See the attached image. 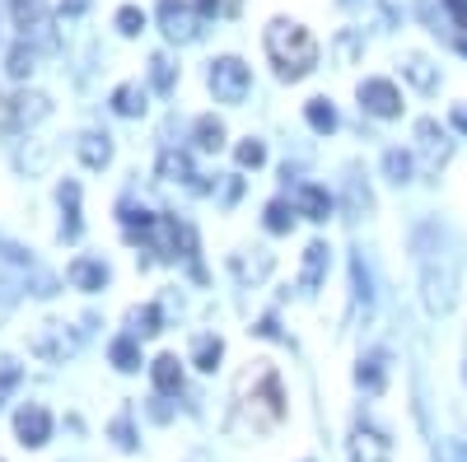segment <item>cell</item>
<instances>
[{
    "label": "cell",
    "mask_w": 467,
    "mask_h": 462,
    "mask_svg": "<svg viewBox=\"0 0 467 462\" xmlns=\"http://www.w3.org/2000/svg\"><path fill=\"white\" fill-rule=\"evenodd\" d=\"M285 420V388H281V374L271 364H253L239 374L234 383V416H229V430H253L266 435Z\"/></svg>",
    "instance_id": "obj_1"
},
{
    "label": "cell",
    "mask_w": 467,
    "mask_h": 462,
    "mask_svg": "<svg viewBox=\"0 0 467 462\" xmlns=\"http://www.w3.org/2000/svg\"><path fill=\"white\" fill-rule=\"evenodd\" d=\"M266 56L276 61V70L285 80H304L308 70L318 66V43L314 33L295 19H271L266 24Z\"/></svg>",
    "instance_id": "obj_2"
},
{
    "label": "cell",
    "mask_w": 467,
    "mask_h": 462,
    "mask_svg": "<svg viewBox=\"0 0 467 462\" xmlns=\"http://www.w3.org/2000/svg\"><path fill=\"white\" fill-rule=\"evenodd\" d=\"M248 89H253V75L239 56H215L211 61V94L220 103H244Z\"/></svg>",
    "instance_id": "obj_3"
},
{
    "label": "cell",
    "mask_w": 467,
    "mask_h": 462,
    "mask_svg": "<svg viewBox=\"0 0 467 462\" xmlns=\"http://www.w3.org/2000/svg\"><path fill=\"white\" fill-rule=\"evenodd\" d=\"M416 140H420V164H425V173H440V164L453 154L449 131H444L435 118H420V122H416Z\"/></svg>",
    "instance_id": "obj_4"
},
{
    "label": "cell",
    "mask_w": 467,
    "mask_h": 462,
    "mask_svg": "<svg viewBox=\"0 0 467 462\" xmlns=\"http://www.w3.org/2000/svg\"><path fill=\"white\" fill-rule=\"evenodd\" d=\"M33 355H43V360H52V364H61L66 355H75V345H80V336H75V332H66L61 323H43V327H37L33 332Z\"/></svg>",
    "instance_id": "obj_5"
},
{
    "label": "cell",
    "mask_w": 467,
    "mask_h": 462,
    "mask_svg": "<svg viewBox=\"0 0 467 462\" xmlns=\"http://www.w3.org/2000/svg\"><path fill=\"white\" fill-rule=\"evenodd\" d=\"M15 435H19L24 448H43V444L52 439V416H47V406L24 402V406L15 411Z\"/></svg>",
    "instance_id": "obj_6"
},
{
    "label": "cell",
    "mask_w": 467,
    "mask_h": 462,
    "mask_svg": "<svg viewBox=\"0 0 467 462\" xmlns=\"http://www.w3.org/2000/svg\"><path fill=\"white\" fill-rule=\"evenodd\" d=\"M360 108L369 112V118H398L402 112V94H398V85L393 80H365L360 85Z\"/></svg>",
    "instance_id": "obj_7"
},
{
    "label": "cell",
    "mask_w": 467,
    "mask_h": 462,
    "mask_svg": "<svg viewBox=\"0 0 467 462\" xmlns=\"http://www.w3.org/2000/svg\"><path fill=\"white\" fill-rule=\"evenodd\" d=\"M47 94H28V89H19L5 108H0V122H5L10 131H19L24 122H37V118H47Z\"/></svg>",
    "instance_id": "obj_8"
},
{
    "label": "cell",
    "mask_w": 467,
    "mask_h": 462,
    "mask_svg": "<svg viewBox=\"0 0 467 462\" xmlns=\"http://www.w3.org/2000/svg\"><path fill=\"white\" fill-rule=\"evenodd\" d=\"M160 19H164V33L173 37V43H192L197 37V10H187L182 0H160Z\"/></svg>",
    "instance_id": "obj_9"
},
{
    "label": "cell",
    "mask_w": 467,
    "mask_h": 462,
    "mask_svg": "<svg viewBox=\"0 0 467 462\" xmlns=\"http://www.w3.org/2000/svg\"><path fill=\"white\" fill-rule=\"evenodd\" d=\"M57 197H61V210H66V220H61V239L75 243V239H80V182L66 178V182L57 187Z\"/></svg>",
    "instance_id": "obj_10"
},
{
    "label": "cell",
    "mask_w": 467,
    "mask_h": 462,
    "mask_svg": "<svg viewBox=\"0 0 467 462\" xmlns=\"http://www.w3.org/2000/svg\"><path fill=\"white\" fill-rule=\"evenodd\" d=\"M295 210L308 215V220H327V215H332V197H327L318 182H299V191H295Z\"/></svg>",
    "instance_id": "obj_11"
},
{
    "label": "cell",
    "mask_w": 467,
    "mask_h": 462,
    "mask_svg": "<svg viewBox=\"0 0 467 462\" xmlns=\"http://www.w3.org/2000/svg\"><path fill=\"white\" fill-rule=\"evenodd\" d=\"M323 272H327V243H308L304 248V272H299V290L314 294L323 285Z\"/></svg>",
    "instance_id": "obj_12"
},
{
    "label": "cell",
    "mask_w": 467,
    "mask_h": 462,
    "mask_svg": "<svg viewBox=\"0 0 467 462\" xmlns=\"http://www.w3.org/2000/svg\"><path fill=\"white\" fill-rule=\"evenodd\" d=\"M66 276H70V285H80V290H103L108 285V266L94 262V257H75L66 266Z\"/></svg>",
    "instance_id": "obj_13"
},
{
    "label": "cell",
    "mask_w": 467,
    "mask_h": 462,
    "mask_svg": "<svg viewBox=\"0 0 467 462\" xmlns=\"http://www.w3.org/2000/svg\"><path fill=\"white\" fill-rule=\"evenodd\" d=\"M150 378H154V393H160V397L182 393V364H178V355H160L150 364Z\"/></svg>",
    "instance_id": "obj_14"
},
{
    "label": "cell",
    "mask_w": 467,
    "mask_h": 462,
    "mask_svg": "<svg viewBox=\"0 0 467 462\" xmlns=\"http://www.w3.org/2000/svg\"><path fill=\"white\" fill-rule=\"evenodd\" d=\"M388 453H393V444H388L374 426L360 420V426H356V457L360 462H388Z\"/></svg>",
    "instance_id": "obj_15"
},
{
    "label": "cell",
    "mask_w": 467,
    "mask_h": 462,
    "mask_svg": "<svg viewBox=\"0 0 467 462\" xmlns=\"http://www.w3.org/2000/svg\"><path fill=\"white\" fill-rule=\"evenodd\" d=\"M10 15H15V28L28 37L37 28H47V0H15Z\"/></svg>",
    "instance_id": "obj_16"
},
{
    "label": "cell",
    "mask_w": 467,
    "mask_h": 462,
    "mask_svg": "<svg viewBox=\"0 0 467 462\" xmlns=\"http://www.w3.org/2000/svg\"><path fill=\"white\" fill-rule=\"evenodd\" d=\"M356 383H360L365 393H383V383H388V355L383 351H369L360 360V369H356Z\"/></svg>",
    "instance_id": "obj_17"
},
{
    "label": "cell",
    "mask_w": 467,
    "mask_h": 462,
    "mask_svg": "<svg viewBox=\"0 0 467 462\" xmlns=\"http://www.w3.org/2000/svg\"><path fill=\"white\" fill-rule=\"evenodd\" d=\"M160 178L164 182H192V159L182 149H164L160 154ZM192 187H197V182H192Z\"/></svg>",
    "instance_id": "obj_18"
},
{
    "label": "cell",
    "mask_w": 467,
    "mask_h": 462,
    "mask_svg": "<svg viewBox=\"0 0 467 462\" xmlns=\"http://www.w3.org/2000/svg\"><path fill=\"white\" fill-rule=\"evenodd\" d=\"M80 159H85L89 169H103V164L112 159V140H108V136H99V131L80 136Z\"/></svg>",
    "instance_id": "obj_19"
},
{
    "label": "cell",
    "mask_w": 467,
    "mask_h": 462,
    "mask_svg": "<svg viewBox=\"0 0 467 462\" xmlns=\"http://www.w3.org/2000/svg\"><path fill=\"white\" fill-rule=\"evenodd\" d=\"M304 118H308V127H314L318 136L337 131V108H332L327 98H308V108H304Z\"/></svg>",
    "instance_id": "obj_20"
},
{
    "label": "cell",
    "mask_w": 467,
    "mask_h": 462,
    "mask_svg": "<svg viewBox=\"0 0 467 462\" xmlns=\"http://www.w3.org/2000/svg\"><path fill=\"white\" fill-rule=\"evenodd\" d=\"M154 332H164V308L160 303H145L131 313V336H154Z\"/></svg>",
    "instance_id": "obj_21"
},
{
    "label": "cell",
    "mask_w": 467,
    "mask_h": 462,
    "mask_svg": "<svg viewBox=\"0 0 467 462\" xmlns=\"http://www.w3.org/2000/svg\"><path fill=\"white\" fill-rule=\"evenodd\" d=\"M112 108L122 112V118H140V112H145V89H140V85H122V89H112Z\"/></svg>",
    "instance_id": "obj_22"
},
{
    "label": "cell",
    "mask_w": 467,
    "mask_h": 462,
    "mask_svg": "<svg viewBox=\"0 0 467 462\" xmlns=\"http://www.w3.org/2000/svg\"><path fill=\"white\" fill-rule=\"evenodd\" d=\"M192 136H197V145H202V149H220V145H224V122L206 112V118L192 122Z\"/></svg>",
    "instance_id": "obj_23"
},
{
    "label": "cell",
    "mask_w": 467,
    "mask_h": 462,
    "mask_svg": "<svg viewBox=\"0 0 467 462\" xmlns=\"http://www.w3.org/2000/svg\"><path fill=\"white\" fill-rule=\"evenodd\" d=\"M112 364L122 369V374H131V369H140V345H136V336H117L112 341Z\"/></svg>",
    "instance_id": "obj_24"
},
{
    "label": "cell",
    "mask_w": 467,
    "mask_h": 462,
    "mask_svg": "<svg viewBox=\"0 0 467 462\" xmlns=\"http://www.w3.org/2000/svg\"><path fill=\"white\" fill-rule=\"evenodd\" d=\"M220 355H224V341H220V336H197V351H192V364L211 374V369L220 364Z\"/></svg>",
    "instance_id": "obj_25"
},
{
    "label": "cell",
    "mask_w": 467,
    "mask_h": 462,
    "mask_svg": "<svg viewBox=\"0 0 467 462\" xmlns=\"http://www.w3.org/2000/svg\"><path fill=\"white\" fill-rule=\"evenodd\" d=\"M295 206L290 201H271L266 206V229H271V234H290V224H295Z\"/></svg>",
    "instance_id": "obj_26"
},
{
    "label": "cell",
    "mask_w": 467,
    "mask_h": 462,
    "mask_svg": "<svg viewBox=\"0 0 467 462\" xmlns=\"http://www.w3.org/2000/svg\"><path fill=\"white\" fill-rule=\"evenodd\" d=\"M383 173L393 178L398 187H402V182H411V154H402V149H388V154H383Z\"/></svg>",
    "instance_id": "obj_27"
},
{
    "label": "cell",
    "mask_w": 467,
    "mask_h": 462,
    "mask_svg": "<svg viewBox=\"0 0 467 462\" xmlns=\"http://www.w3.org/2000/svg\"><path fill=\"white\" fill-rule=\"evenodd\" d=\"M407 75H411V85H420V89H435L440 85V75L431 70V61H425V56H407Z\"/></svg>",
    "instance_id": "obj_28"
},
{
    "label": "cell",
    "mask_w": 467,
    "mask_h": 462,
    "mask_svg": "<svg viewBox=\"0 0 467 462\" xmlns=\"http://www.w3.org/2000/svg\"><path fill=\"white\" fill-rule=\"evenodd\" d=\"M19 378H24V369L15 360H0V406H5V397L19 388Z\"/></svg>",
    "instance_id": "obj_29"
},
{
    "label": "cell",
    "mask_w": 467,
    "mask_h": 462,
    "mask_svg": "<svg viewBox=\"0 0 467 462\" xmlns=\"http://www.w3.org/2000/svg\"><path fill=\"white\" fill-rule=\"evenodd\" d=\"M117 28H122L127 37H136V33L145 28V10H136V5H122V10H117Z\"/></svg>",
    "instance_id": "obj_30"
},
{
    "label": "cell",
    "mask_w": 467,
    "mask_h": 462,
    "mask_svg": "<svg viewBox=\"0 0 467 462\" xmlns=\"http://www.w3.org/2000/svg\"><path fill=\"white\" fill-rule=\"evenodd\" d=\"M150 80H154V89H173V66H169V56H150Z\"/></svg>",
    "instance_id": "obj_31"
},
{
    "label": "cell",
    "mask_w": 467,
    "mask_h": 462,
    "mask_svg": "<svg viewBox=\"0 0 467 462\" xmlns=\"http://www.w3.org/2000/svg\"><path fill=\"white\" fill-rule=\"evenodd\" d=\"M239 164H244V169H257V164H266V145L248 136V140L239 145Z\"/></svg>",
    "instance_id": "obj_32"
},
{
    "label": "cell",
    "mask_w": 467,
    "mask_h": 462,
    "mask_svg": "<svg viewBox=\"0 0 467 462\" xmlns=\"http://www.w3.org/2000/svg\"><path fill=\"white\" fill-rule=\"evenodd\" d=\"M112 439H117V448H136V430H131V416L127 411L112 420Z\"/></svg>",
    "instance_id": "obj_33"
},
{
    "label": "cell",
    "mask_w": 467,
    "mask_h": 462,
    "mask_svg": "<svg viewBox=\"0 0 467 462\" xmlns=\"http://www.w3.org/2000/svg\"><path fill=\"white\" fill-rule=\"evenodd\" d=\"M350 276H356V299L369 308V299H374V294H369V272H365V262H360V257L350 262Z\"/></svg>",
    "instance_id": "obj_34"
},
{
    "label": "cell",
    "mask_w": 467,
    "mask_h": 462,
    "mask_svg": "<svg viewBox=\"0 0 467 462\" xmlns=\"http://www.w3.org/2000/svg\"><path fill=\"white\" fill-rule=\"evenodd\" d=\"M28 70H33V47H15L10 52V75H19V80H24Z\"/></svg>",
    "instance_id": "obj_35"
},
{
    "label": "cell",
    "mask_w": 467,
    "mask_h": 462,
    "mask_svg": "<svg viewBox=\"0 0 467 462\" xmlns=\"http://www.w3.org/2000/svg\"><path fill=\"white\" fill-rule=\"evenodd\" d=\"M444 5H449V15H453V24L467 33V0H444Z\"/></svg>",
    "instance_id": "obj_36"
},
{
    "label": "cell",
    "mask_w": 467,
    "mask_h": 462,
    "mask_svg": "<svg viewBox=\"0 0 467 462\" xmlns=\"http://www.w3.org/2000/svg\"><path fill=\"white\" fill-rule=\"evenodd\" d=\"M220 5H224V0H192V10H197L202 19H211V15H220Z\"/></svg>",
    "instance_id": "obj_37"
},
{
    "label": "cell",
    "mask_w": 467,
    "mask_h": 462,
    "mask_svg": "<svg viewBox=\"0 0 467 462\" xmlns=\"http://www.w3.org/2000/svg\"><path fill=\"white\" fill-rule=\"evenodd\" d=\"M253 332H257V336H281V327H276V318H271V313H266V318H262Z\"/></svg>",
    "instance_id": "obj_38"
},
{
    "label": "cell",
    "mask_w": 467,
    "mask_h": 462,
    "mask_svg": "<svg viewBox=\"0 0 467 462\" xmlns=\"http://www.w3.org/2000/svg\"><path fill=\"white\" fill-rule=\"evenodd\" d=\"M453 127L467 131V103H453Z\"/></svg>",
    "instance_id": "obj_39"
},
{
    "label": "cell",
    "mask_w": 467,
    "mask_h": 462,
    "mask_svg": "<svg viewBox=\"0 0 467 462\" xmlns=\"http://www.w3.org/2000/svg\"><path fill=\"white\" fill-rule=\"evenodd\" d=\"M458 47H462V52H467V37H462V43H458Z\"/></svg>",
    "instance_id": "obj_40"
},
{
    "label": "cell",
    "mask_w": 467,
    "mask_h": 462,
    "mask_svg": "<svg viewBox=\"0 0 467 462\" xmlns=\"http://www.w3.org/2000/svg\"><path fill=\"white\" fill-rule=\"evenodd\" d=\"M346 5H350V0H346Z\"/></svg>",
    "instance_id": "obj_41"
},
{
    "label": "cell",
    "mask_w": 467,
    "mask_h": 462,
    "mask_svg": "<svg viewBox=\"0 0 467 462\" xmlns=\"http://www.w3.org/2000/svg\"><path fill=\"white\" fill-rule=\"evenodd\" d=\"M0 462H5V457H0Z\"/></svg>",
    "instance_id": "obj_42"
}]
</instances>
